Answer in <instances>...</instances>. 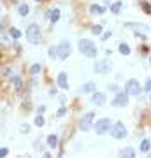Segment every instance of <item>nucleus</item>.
Returning <instances> with one entry per match:
<instances>
[{
  "instance_id": "1",
  "label": "nucleus",
  "mask_w": 151,
  "mask_h": 158,
  "mask_svg": "<svg viewBox=\"0 0 151 158\" xmlns=\"http://www.w3.org/2000/svg\"><path fill=\"white\" fill-rule=\"evenodd\" d=\"M77 48H79V51L86 58H95L97 56V46H95L90 39H81L79 42H77Z\"/></svg>"
},
{
  "instance_id": "2",
  "label": "nucleus",
  "mask_w": 151,
  "mask_h": 158,
  "mask_svg": "<svg viewBox=\"0 0 151 158\" xmlns=\"http://www.w3.org/2000/svg\"><path fill=\"white\" fill-rule=\"evenodd\" d=\"M93 120H95V113H93V111L81 116V120H79V130H81V132H88V130L92 128V127L95 125Z\"/></svg>"
},
{
  "instance_id": "3",
  "label": "nucleus",
  "mask_w": 151,
  "mask_h": 158,
  "mask_svg": "<svg viewBox=\"0 0 151 158\" xmlns=\"http://www.w3.org/2000/svg\"><path fill=\"white\" fill-rule=\"evenodd\" d=\"M27 39H28L30 44H39V41H41V28L37 27L35 23L27 28Z\"/></svg>"
},
{
  "instance_id": "4",
  "label": "nucleus",
  "mask_w": 151,
  "mask_h": 158,
  "mask_svg": "<svg viewBox=\"0 0 151 158\" xmlns=\"http://www.w3.org/2000/svg\"><path fill=\"white\" fill-rule=\"evenodd\" d=\"M93 128L97 134H106V132H111L113 130V123H111V120L109 118H102V120H99V121L93 125Z\"/></svg>"
},
{
  "instance_id": "5",
  "label": "nucleus",
  "mask_w": 151,
  "mask_h": 158,
  "mask_svg": "<svg viewBox=\"0 0 151 158\" xmlns=\"http://www.w3.org/2000/svg\"><path fill=\"white\" fill-rule=\"evenodd\" d=\"M93 70L97 72V74H109V72L113 70V63H111V60H99L97 63H95Z\"/></svg>"
},
{
  "instance_id": "6",
  "label": "nucleus",
  "mask_w": 151,
  "mask_h": 158,
  "mask_svg": "<svg viewBox=\"0 0 151 158\" xmlns=\"http://www.w3.org/2000/svg\"><path fill=\"white\" fill-rule=\"evenodd\" d=\"M128 97L130 95L127 93V92H116V95H114V99H113V106L114 107H125L127 104H128Z\"/></svg>"
},
{
  "instance_id": "7",
  "label": "nucleus",
  "mask_w": 151,
  "mask_h": 158,
  "mask_svg": "<svg viewBox=\"0 0 151 158\" xmlns=\"http://www.w3.org/2000/svg\"><path fill=\"white\" fill-rule=\"evenodd\" d=\"M125 92L128 95H139L142 92V88H141V84H139L137 79H128L127 84H125Z\"/></svg>"
},
{
  "instance_id": "8",
  "label": "nucleus",
  "mask_w": 151,
  "mask_h": 158,
  "mask_svg": "<svg viewBox=\"0 0 151 158\" xmlns=\"http://www.w3.org/2000/svg\"><path fill=\"white\" fill-rule=\"evenodd\" d=\"M72 53V46L69 41H63V42L58 44V58H62V60H65V58H69Z\"/></svg>"
},
{
  "instance_id": "9",
  "label": "nucleus",
  "mask_w": 151,
  "mask_h": 158,
  "mask_svg": "<svg viewBox=\"0 0 151 158\" xmlns=\"http://www.w3.org/2000/svg\"><path fill=\"white\" fill-rule=\"evenodd\" d=\"M111 135L114 137V139H125L127 137V128H125V125L121 121H118L113 125V130H111Z\"/></svg>"
},
{
  "instance_id": "10",
  "label": "nucleus",
  "mask_w": 151,
  "mask_h": 158,
  "mask_svg": "<svg viewBox=\"0 0 151 158\" xmlns=\"http://www.w3.org/2000/svg\"><path fill=\"white\" fill-rule=\"evenodd\" d=\"M90 102H92L93 106H104V104H106V95L100 93V92H95V93H92V97H90Z\"/></svg>"
},
{
  "instance_id": "11",
  "label": "nucleus",
  "mask_w": 151,
  "mask_h": 158,
  "mask_svg": "<svg viewBox=\"0 0 151 158\" xmlns=\"http://www.w3.org/2000/svg\"><path fill=\"white\" fill-rule=\"evenodd\" d=\"M118 158H135V149H134V148H130V146H127V148L120 149Z\"/></svg>"
},
{
  "instance_id": "12",
  "label": "nucleus",
  "mask_w": 151,
  "mask_h": 158,
  "mask_svg": "<svg viewBox=\"0 0 151 158\" xmlns=\"http://www.w3.org/2000/svg\"><path fill=\"white\" fill-rule=\"evenodd\" d=\"M77 93H95V83H84L77 90Z\"/></svg>"
},
{
  "instance_id": "13",
  "label": "nucleus",
  "mask_w": 151,
  "mask_h": 158,
  "mask_svg": "<svg viewBox=\"0 0 151 158\" xmlns=\"http://www.w3.org/2000/svg\"><path fill=\"white\" fill-rule=\"evenodd\" d=\"M56 83H58V86L63 88V90H67V88H69V84H67V74H65V72H60V74H58Z\"/></svg>"
},
{
  "instance_id": "14",
  "label": "nucleus",
  "mask_w": 151,
  "mask_h": 158,
  "mask_svg": "<svg viewBox=\"0 0 151 158\" xmlns=\"http://www.w3.org/2000/svg\"><path fill=\"white\" fill-rule=\"evenodd\" d=\"M48 18H49V21H51V23H56L58 20H60V11H58L56 7L51 9L49 13H48Z\"/></svg>"
},
{
  "instance_id": "15",
  "label": "nucleus",
  "mask_w": 151,
  "mask_h": 158,
  "mask_svg": "<svg viewBox=\"0 0 151 158\" xmlns=\"http://www.w3.org/2000/svg\"><path fill=\"white\" fill-rule=\"evenodd\" d=\"M151 149V141L149 139H142V142H141V151L142 153H148Z\"/></svg>"
},
{
  "instance_id": "16",
  "label": "nucleus",
  "mask_w": 151,
  "mask_h": 158,
  "mask_svg": "<svg viewBox=\"0 0 151 158\" xmlns=\"http://www.w3.org/2000/svg\"><path fill=\"white\" fill-rule=\"evenodd\" d=\"M90 13H92V14H104V7L97 5V4H92V5H90Z\"/></svg>"
},
{
  "instance_id": "17",
  "label": "nucleus",
  "mask_w": 151,
  "mask_h": 158,
  "mask_svg": "<svg viewBox=\"0 0 151 158\" xmlns=\"http://www.w3.org/2000/svg\"><path fill=\"white\" fill-rule=\"evenodd\" d=\"M48 144H49L51 149H55V148L58 146V137L56 135H49L48 137Z\"/></svg>"
},
{
  "instance_id": "18",
  "label": "nucleus",
  "mask_w": 151,
  "mask_h": 158,
  "mask_svg": "<svg viewBox=\"0 0 151 158\" xmlns=\"http://www.w3.org/2000/svg\"><path fill=\"white\" fill-rule=\"evenodd\" d=\"M118 49H120V53H121V55H125V56H127V55H130V48H128V44L121 42L120 46H118Z\"/></svg>"
},
{
  "instance_id": "19",
  "label": "nucleus",
  "mask_w": 151,
  "mask_h": 158,
  "mask_svg": "<svg viewBox=\"0 0 151 158\" xmlns=\"http://www.w3.org/2000/svg\"><path fill=\"white\" fill-rule=\"evenodd\" d=\"M121 7H123L121 2H114V4L111 5V13H113V14H118V13L121 11Z\"/></svg>"
},
{
  "instance_id": "20",
  "label": "nucleus",
  "mask_w": 151,
  "mask_h": 158,
  "mask_svg": "<svg viewBox=\"0 0 151 158\" xmlns=\"http://www.w3.org/2000/svg\"><path fill=\"white\" fill-rule=\"evenodd\" d=\"M28 5H27V4H21V5H20V7H18V13H20V16H27L28 14Z\"/></svg>"
},
{
  "instance_id": "21",
  "label": "nucleus",
  "mask_w": 151,
  "mask_h": 158,
  "mask_svg": "<svg viewBox=\"0 0 151 158\" xmlns=\"http://www.w3.org/2000/svg\"><path fill=\"white\" fill-rule=\"evenodd\" d=\"M48 55H49V58H58V46H51Z\"/></svg>"
},
{
  "instance_id": "22",
  "label": "nucleus",
  "mask_w": 151,
  "mask_h": 158,
  "mask_svg": "<svg viewBox=\"0 0 151 158\" xmlns=\"http://www.w3.org/2000/svg\"><path fill=\"white\" fill-rule=\"evenodd\" d=\"M9 34H11L13 39H20V37H21V32H20L18 28H9Z\"/></svg>"
},
{
  "instance_id": "23",
  "label": "nucleus",
  "mask_w": 151,
  "mask_h": 158,
  "mask_svg": "<svg viewBox=\"0 0 151 158\" xmlns=\"http://www.w3.org/2000/svg\"><path fill=\"white\" fill-rule=\"evenodd\" d=\"M11 83H13L16 88H20L21 86V77H20V76H13V77H11Z\"/></svg>"
},
{
  "instance_id": "24",
  "label": "nucleus",
  "mask_w": 151,
  "mask_h": 158,
  "mask_svg": "<svg viewBox=\"0 0 151 158\" xmlns=\"http://www.w3.org/2000/svg\"><path fill=\"white\" fill-rule=\"evenodd\" d=\"M41 69H42V67H41V63L32 65V67H30V74H32V76H34V74H39V72H41Z\"/></svg>"
},
{
  "instance_id": "25",
  "label": "nucleus",
  "mask_w": 151,
  "mask_h": 158,
  "mask_svg": "<svg viewBox=\"0 0 151 158\" xmlns=\"http://www.w3.org/2000/svg\"><path fill=\"white\" fill-rule=\"evenodd\" d=\"M35 127H44V118L41 114L35 116Z\"/></svg>"
},
{
  "instance_id": "26",
  "label": "nucleus",
  "mask_w": 151,
  "mask_h": 158,
  "mask_svg": "<svg viewBox=\"0 0 151 158\" xmlns=\"http://www.w3.org/2000/svg\"><path fill=\"white\" fill-rule=\"evenodd\" d=\"M92 32H93L95 35H100V34H102V27H100V25H93V27H92Z\"/></svg>"
},
{
  "instance_id": "27",
  "label": "nucleus",
  "mask_w": 151,
  "mask_h": 158,
  "mask_svg": "<svg viewBox=\"0 0 151 158\" xmlns=\"http://www.w3.org/2000/svg\"><path fill=\"white\" fill-rule=\"evenodd\" d=\"M144 90H146V93H151V79L146 81V84H144Z\"/></svg>"
},
{
  "instance_id": "28",
  "label": "nucleus",
  "mask_w": 151,
  "mask_h": 158,
  "mask_svg": "<svg viewBox=\"0 0 151 158\" xmlns=\"http://www.w3.org/2000/svg\"><path fill=\"white\" fill-rule=\"evenodd\" d=\"M9 155V149L7 148H2V149H0V158H5Z\"/></svg>"
},
{
  "instance_id": "29",
  "label": "nucleus",
  "mask_w": 151,
  "mask_h": 158,
  "mask_svg": "<svg viewBox=\"0 0 151 158\" xmlns=\"http://www.w3.org/2000/svg\"><path fill=\"white\" fill-rule=\"evenodd\" d=\"M65 113H67V109L60 107V109H58V113H56V116H58V118H62V116H65Z\"/></svg>"
},
{
  "instance_id": "30",
  "label": "nucleus",
  "mask_w": 151,
  "mask_h": 158,
  "mask_svg": "<svg viewBox=\"0 0 151 158\" xmlns=\"http://www.w3.org/2000/svg\"><path fill=\"white\" fill-rule=\"evenodd\" d=\"M142 9H144V13H146V14H149V13H151V5H149V4H142Z\"/></svg>"
},
{
  "instance_id": "31",
  "label": "nucleus",
  "mask_w": 151,
  "mask_h": 158,
  "mask_svg": "<svg viewBox=\"0 0 151 158\" xmlns=\"http://www.w3.org/2000/svg\"><path fill=\"white\" fill-rule=\"evenodd\" d=\"M42 113H44V106H41V107L37 109V114H41V116H42Z\"/></svg>"
},
{
  "instance_id": "32",
  "label": "nucleus",
  "mask_w": 151,
  "mask_h": 158,
  "mask_svg": "<svg viewBox=\"0 0 151 158\" xmlns=\"http://www.w3.org/2000/svg\"><path fill=\"white\" fill-rule=\"evenodd\" d=\"M21 132H23V134H27V132H28V125H23V128H21Z\"/></svg>"
},
{
  "instance_id": "33",
  "label": "nucleus",
  "mask_w": 151,
  "mask_h": 158,
  "mask_svg": "<svg viewBox=\"0 0 151 158\" xmlns=\"http://www.w3.org/2000/svg\"><path fill=\"white\" fill-rule=\"evenodd\" d=\"M109 35H111V32H106V34H102V39H104V41H106V39H107Z\"/></svg>"
},
{
  "instance_id": "34",
  "label": "nucleus",
  "mask_w": 151,
  "mask_h": 158,
  "mask_svg": "<svg viewBox=\"0 0 151 158\" xmlns=\"http://www.w3.org/2000/svg\"><path fill=\"white\" fill-rule=\"evenodd\" d=\"M11 74V69H4V76H9Z\"/></svg>"
},
{
  "instance_id": "35",
  "label": "nucleus",
  "mask_w": 151,
  "mask_h": 158,
  "mask_svg": "<svg viewBox=\"0 0 151 158\" xmlns=\"http://www.w3.org/2000/svg\"><path fill=\"white\" fill-rule=\"evenodd\" d=\"M44 158H51V155H49V153H48V155H44Z\"/></svg>"
},
{
  "instance_id": "36",
  "label": "nucleus",
  "mask_w": 151,
  "mask_h": 158,
  "mask_svg": "<svg viewBox=\"0 0 151 158\" xmlns=\"http://www.w3.org/2000/svg\"><path fill=\"white\" fill-rule=\"evenodd\" d=\"M35 2H42V0H35Z\"/></svg>"
},
{
  "instance_id": "37",
  "label": "nucleus",
  "mask_w": 151,
  "mask_h": 158,
  "mask_svg": "<svg viewBox=\"0 0 151 158\" xmlns=\"http://www.w3.org/2000/svg\"><path fill=\"white\" fill-rule=\"evenodd\" d=\"M20 158H21V156H20ZM23 158H28V156H23Z\"/></svg>"
}]
</instances>
